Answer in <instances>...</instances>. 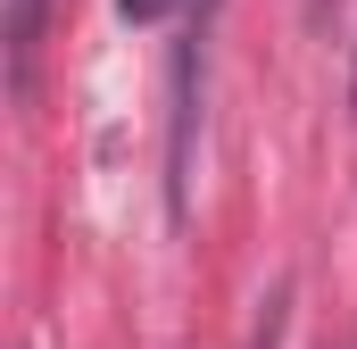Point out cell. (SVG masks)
<instances>
[{"mask_svg":"<svg viewBox=\"0 0 357 349\" xmlns=\"http://www.w3.org/2000/svg\"><path fill=\"white\" fill-rule=\"evenodd\" d=\"M42 25H50V0H8V91H17V100L33 91V50H42Z\"/></svg>","mask_w":357,"mask_h":349,"instance_id":"cell-1","label":"cell"},{"mask_svg":"<svg viewBox=\"0 0 357 349\" xmlns=\"http://www.w3.org/2000/svg\"><path fill=\"white\" fill-rule=\"evenodd\" d=\"M116 8H125V17H133V25H150V17H167V8H175V0H116Z\"/></svg>","mask_w":357,"mask_h":349,"instance_id":"cell-2","label":"cell"}]
</instances>
